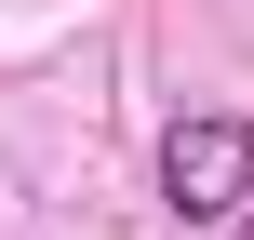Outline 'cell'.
I'll return each instance as SVG.
<instances>
[{"instance_id":"6da1fadb","label":"cell","mask_w":254,"mask_h":240,"mask_svg":"<svg viewBox=\"0 0 254 240\" xmlns=\"http://www.w3.org/2000/svg\"><path fill=\"white\" fill-rule=\"evenodd\" d=\"M161 200H174L188 227H228L254 200V134L241 120H174V134H161Z\"/></svg>"},{"instance_id":"7a4b0ae2","label":"cell","mask_w":254,"mask_h":240,"mask_svg":"<svg viewBox=\"0 0 254 240\" xmlns=\"http://www.w3.org/2000/svg\"><path fill=\"white\" fill-rule=\"evenodd\" d=\"M228 240H254V200H241V214H228Z\"/></svg>"}]
</instances>
